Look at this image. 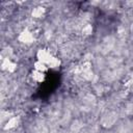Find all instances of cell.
Wrapping results in <instances>:
<instances>
[{"mask_svg": "<svg viewBox=\"0 0 133 133\" xmlns=\"http://www.w3.org/2000/svg\"><path fill=\"white\" fill-rule=\"evenodd\" d=\"M59 84V74L54 71H50L47 74V77L42 84L41 88L37 91V97L47 98L49 97L58 86Z\"/></svg>", "mask_w": 133, "mask_h": 133, "instance_id": "cell-1", "label": "cell"}]
</instances>
